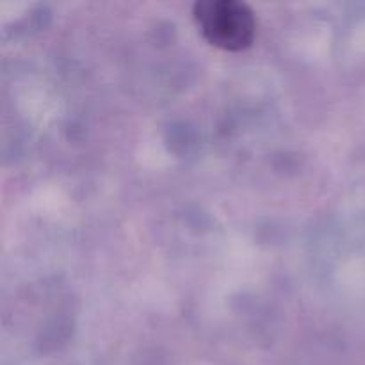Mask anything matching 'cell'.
I'll return each mask as SVG.
<instances>
[{
    "label": "cell",
    "instance_id": "obj_1",
    "mask_svg": "<svg viewBox=\"0 0 365 365\" xmlns=\"http://www.w3.org/2000/svg\"><path fill=\"white\" fill-rule=\"evenodd\" d=\"M192 18L203 38L217 48L239 52L255 39V13L239 0H198L192 6Z\"/></svg>",
    "mask_w": 365,
    "mask_h": 365
}]
</instances>
